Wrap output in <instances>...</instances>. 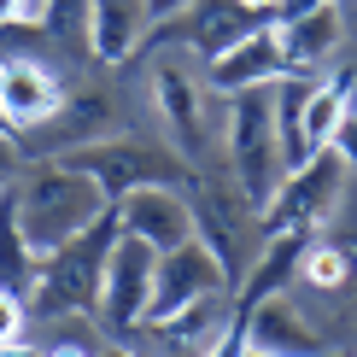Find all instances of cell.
Wrapping results in <instances>:
<instances>
[{"label":"cell","mask_w":357,"mask_h":357,"mask_svg":"<svg viewBox=\"0 0 357 357\" xmlns=\"http://www.w3.org/2000/svg\"><path fill=\"white\" fill-rule=\"evenodd\" d=\"M41 29H47V41H59L65 53L77 59H94L88 47V0H41Z\"/></svg>","instance_id":"18"},{"label":"cell","mask_w":357,"mask_h":357,"mask_svg":"<svg viewBox=\"0 0 357 357\" xmlns=\"http://www.w3.org/2000/svg\"><path fill=\"white\" fill-rule=\"evenodd\" d=\"M241 328H246L252 351H275V357H328L334 351L328 340L310 328V317L293 305V293H275V299L252 305L241 317Z\"/></svg>","instance_id":"12"},{"label":"cell","mask_w":357,"mask_h":357,"mask_svg":"<svg viewBox=\"0 0 357 357\" xmlns=\"http://www.w3.org/2000/svg\"><path fill=\"white\" fill-rule=\"evenodd\" d=\"M24 322H29V305L18 293L0 287V346H12V340H24Z\"/></svg>","instance_id":"19"},{"label":"cell","mask_w":357,"mask_h":357,"mask_svg":"<svg viewBox=\"0 0 357 357\" xmlns=\"http://www.w3.org/2000/svg\"><path fill=\"white\" fill-rule=\"evenodd\" d=\"M281 77H293V70H287V53H281V41H275V24H264L258 36L234 41L222 59L205 65V88H211L217 100L241 94V88H275Z\"/></svg>","instance_id":"11"},{"label":"cell","mask_w":357,"mask_h":357,"mask_svg":"<svg viewBox=\"0 0 357 357\" xmlns=\"http://www.w3.org/2000/svg\"><path fill=\"white\" fill-rule=\"evenodd\" d=\"M153 100H158V117H165V141L193 170H211V153H222V141H217V106L222 100L193 77L182 59H158Z\"/></svg>","instance_id":"6"},{"label":"cell","mask_w":357,"mask_h":357,"mask_svg":"<svg viewBox=\"0 0 357 357\" xmlns=\"http://www.w3.org/2000/svg\"><path fill=\"white\" fill-rule=\"evenodd\" d=\"M153 270L158 252L135 241V234H117L112 264H106V293H100V334L106 340H129L153 310Z\"/></svg>","instance_id":"8"},{"label":"cell","mask_w":357,"mask_h":357,"mask_svg":"<svg viewBox=\"0 0 357 357\" xmlns=\"http://www.w3.org/2000/svg\"><path fill=\"white\" fill-rule=\"evenodd\" d=\"M334 153L346 158V170H357V112L346 117V129H340V135H334Z\"/></svg>","instance_id":"22"},{"label":"cell","mask_w":357,"mask_h":357,"mask_svg":"<svg viewBox=\"0 0 357 357\" xmlns=\"http://www.w3.org/2000/svg\"><path fill=\"white\" fill-rule=\"evenodd\" d=\"M12 211H18V229L24 241L47 258V252H59L65 241H77L82 229H94L100 217L112 211V199L100 193L94 176L70 170L65 158H24L18 170H12Z\"/></svg>","instance_id":"1"},{"label":"cell","mask_w":357,"mask_h":357,"mask_svg":"<svg viewBox=\"0 0 357 357\" xmlns=\"http://www.w3.org/2000/svg\"><path fill=\"white\" fill-rule=\"evenodd\" d=\"M346 357H357V351H346Z\"/></svg>","instance_id":"29"},{"label":"cell","mask_w":357,"mask_h":357,"mask_svg":"<svg viewBox=\"0 0 357 357\" xmlns=\"http://www.w3.org/2000/svg\"><path fill=\"white\" fill-rule=\"evenodd\" d=\"M123 234L117 211H106L94 229H82L77 241H65L59 252L41 258L36 281H29L24 305L36 322H59V317H100V293H106V264H112V246Z\"/></svg>","instance_id":"3"},{"label":"cell","mask_w":357,"mask_h":357,"mask_svg":"<svg viewBox=\"0 0 357 357\" xmlns=\"http://www.w3.org/2000/svg\"><path fill=\"white\" fill-rule=\"evenodd\" d=\"M222 293H234L229 264L211 252V241H199V234H193L188 246L158 252V270H153V310H146V322L176 317V310H193V305H205V299H222Z\"/></svg>","instance_id":"7"},{"label":"cell","mask_w":357,"mask_h":357,"mask_svg":"<svg viewBox=\"0 0 357 357\" xmlns=\"http://www.w3.org/2000/svg\"><path fill=\"white\" fill-rule=\"evenodd\" d=\"M146 12H153V24H170L188 12V0H146Z\"/></svg>","instance_id":"23"},{"label":"cell","mask_w":357,"mask_h":357,"mask_svg":"<svg viewBox=\"0 0 357 357\" xmlns=\"http://www.w3.org/2000/svg\"><path fill=\"white\" fill-rule=\"evenodd\" d=\"M0 357H41V346H29V340H12V346H0Z\"/></svg>","instance_id":"26"},{"label":"cell","mask_w":357,"mask_h":357,"mask_svg":"<svg viewBox=\"0 0 357 357\" xmlns=\"http://www.w3.org/2000/svg\"><path fill=\"white\" fill-rule=\"evenodd\" d=\"M246 6H252V12H264V18H275V6H281V0H246Z\"/></svg>","instance_id":"27"},{"label":"cell","mask_w":357,"mask_h":357,"mask_svg":"<svg viewBox=\"0 0 357 357\" xmlns=\"http://www.w3.org/2000/svg\"><path fill=\"white\" fill-rule=\"evenodd\" d=\"M146 36H153L146 0H88V47L100 65H123L146 53Z\"/></svg>","instance_id":"14"},{"label":"cell","mask_w":357,"mask_h":357,"mask_svg":"<svg viewBox=\"0 0 357 357\" xmlns=\"http://www.w3.org/2000/svg\"><path fill=\"white\" fill-rule=\"evenodd\" d=\"M94 357H146V351H135V346H123V340H106Z\"/></svg>","instance_id":"25"},{"label":"cell","mask_w":357,"mask_h":357,"mask_svg":"<svg viewBox=\"0 0 357 357\" xmlns=\"http://www.w3.org/2000/svg\"><path fill=\"white\" fill-rule=\"evenodd\" d=\"M275 41H281V53H287V70L328 65L340 53V41H346V6H340V0H322V6L299 12V18H281Z\"/></svg>","instance_id":"15"},{"label":"cell","mask_w":357,"mask_h":357,"mask_svg":"<svg viewBox=\"0 0 357 357\" xmlns=\"http://www.w3.org/2000/svg\"><path fill=\"white\" fill-rule=\"evenodd\" d=\"M65 165L82 170V176H94L100 193H106L112 205L129 199L135 188H188V182H199V170H193L170 141L123 135V129H117V135H106V141L77 146V153H65Z\"/></svg>","instance_id":"4"},{"label":"cell","mask_w":357,"mask_h":357,"mask_svg":"<svg viewBox=\"0 0 357 357\" xmlns=\"http://www.w3.org/2000/svg\"><path fill=\"white\" fill-rule=\"evenodd\" d=\"M36 270H41V252L24 241L18 211H12V193H0V287L24 299L29 281H36Z\"/></svg>","instance_id":"17"},{"label":"cell","mask_w":357,"mask_h":357,"mask_svg":"<svg viewBox=\"0 0 357 357\" xmlns=\"http://www.w3.org/2000/svg\"><path fill=\"white\" fill-rule=\"evenodd\" d=\"M106 340L100 334H70V340H53V346H41V357H94Z\"/></svg>","instance_id":"20"},{"label":"cell","mask_w":357,"mask_h":357,"mask_svg":"<svg viewBox=\"0 0 357 357\" xmlns=\"http://www.w3.org/2000/svg\"><path fill=\"white\" fill-rule=\"evenodd\" d=\"M123 234L146 241L153 252H176L199 234V205L188 199V188H135L129 199L112 205Z\"/></svg>","instance_id":"9"},{"label":"cell","mask_w":357,"mask_h":357,"mask_svg":"<svg viewBox=\"0 0 357 357\" xmlns=\"http://www.w3.org/2000/svg\"><path fill=\"white\" fill-rule=\"evenodd\" d=\"M310 6H322V0H281V6H275V18H270V24H281V18H299V12H310Z\"/></svg>","instance_id":"24"},{"label":"cell","mask_w":357,"mask_h":357,"mask_svg":"<svg viewBox=\"0 0 357 357\" xmlns=\"http://www.w3.org/2000/svg\"><path fill=\"white\" fill-rule=\"evenodd\" d=\"M41 18V0H0V29L12 24H36Z\"/></svg>","instance_id":"21"},{"label":"cell","mask_w":357,"mask_h":357,"mask_svg":"<svg viewBox=\"0 0 357 357\" xmlns=\"http://www.w3.org/2000/svg\"><path fill=\"white\" fill-rule=\"evenodd\" d=\"M0 135H12V129H6V106H0Z\"/></svg>","instance_id":"28"},{"label":"cell","mask_w":357,"mask_h":357,"mask_svg":"<svg viewBox=\"0 0 357 357\" xmlns=\"http://www.w3.org/2000/svg\"><path fill=\"white\" fill-rule=\"evenodd\" d=\"M351 77H328V82H310V94H305V146L310 153H322V146H334V135L346 129V117H351Z\"/></svg>","instance_id":"16"},{"label":"cell","mask_w":357,"mask_h":357,"mask_svg":"<svg viewBox=\"0 0 357 357\" xmlns=\"http://www.w3.org/2000/svg\"><path fill=\"white\" fill-rule=\"evenodd\" d=\"M65 77L36 53H6L0 59V106H6V129L24 135V129H41L47 117L65 106Z\"/></svg>","instance_id":"10"},{"label":"cell","mask_w":357,"mask_h":357,"mask_svg":"<svg viewBox=\"0 0 357 357\" xmlns=\"http://www.w3.org/2000/svg\"><path fill=\"white\" fill-rule=\"evenodd\" d=\"M176 24H182V36H188V53L199 59V65H211V59H222L234 47V41L258 36L270 18L252 12L246 0H188V12Z\"/></svg>","instance_id":"13"},{"label":"cell","mask_w":357,"mask_h":357,"mask_svg":"<svg viewBox=\"0 0 357 357\" xmlns=\"http://www.w3.org/2000/svg\"><path fill=\"white\" fill-rule=\"evenodd\" d=\"M217 141H222V170L234 193L264 217L275 188L287 182L281 165V135H275V88H241L217 106Z\"/></svg>","instance_id":"2"},{"label":"cell","mask_w":357,"mask_h":357,"mask_svg":"<svg viewBox=\"0 0 357 357\" xmlns=\"http://www.w3.org/2000/svg\"><path fill=\"white\" fill-rule=\"evenodd\" d=\"M346 188H351V170L346 158L334 153V146H322V153H310L299 170H287V182L275 188V199L264 205V241L270 234H305V241H317L322 229H334L340 205H346Z\"/></svg>","instance_id":"5"}]
</instances>
